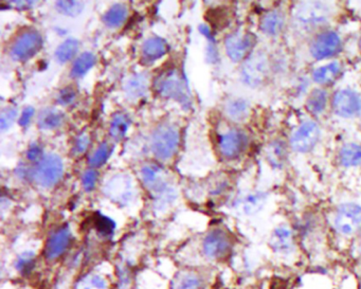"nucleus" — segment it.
Listing matches in <instances>:
<instances>
[{
  "mask_svg": "<svg viewBox=\"0 0 361 289\" xmlns=\"http://www.w3.org/2000/svg\"><path fill=\"white\" fill-rule=\"evenodd\" d=\"M155 90L161 97L174 100L184 107L191 105V95L186 80L176 68L165 70L154 82Z\"/></svg>",
  "mask_w": 361,
  "mask_h": 289,
  "instance_id": "nucleus-1",
  "label": "nucleus"
},
{
  "mask_svg": "<svg viewBox=\"0 0 361 289\" xmlns=\"http://www.w3.org/2000/svg\"><path fill=\"white\" fill-rule=\"evenodd\" d=\"M180 142L179 130L171 123H163L154 130L151 147L154 155L161 160H169L178 151Z\"/></svg>",
  "mask_w": 361,
  "mask_h": 289,
  "instance_id": "nucleus-2",
  "label": "nucleus"
},
{
  "mask_svg": "<svg viewBox=\"0 0 361 289\" xmlns=\"http://www.w3.org/2000/svg\"><path fill=\"white\" fill-rule=\"evenodd\" d=\"M64 164L61 157L55 154H48L37 162L32 170V178L43 188H53L63 177Z\"/></svg>",
  "mask_w": 361,
  "mask_h": 289,
  "instance_id": "nucleus-3",
  "label": "nucleus"
},
{
  "mask_svg": "<svg viewBox=\"0 0 361 289\" xmlns=\"http://www.w3.org/2000/svg\"><path fill=\"white\" fill-rule=\"evenodd\" d=\"M271 69V62L266 54L257 52L251 54L244 62L240 76L245 84L252 87L261 86L269 78Z\"/></svg>",
  "mask_w": 361,
  "mask_h": 289,
  "instance_id": "nucleus-4",
  "label": "nucleus"
},
{
  "mask_svg": "<svg viewBox=\"0 0 361 289\" xmlns=\"http://www.w3.org/2000/svg\"><path fill=\"white\" fill-rule=\"evenodd\" d=\"M257 45V36L249 31L238 30L225 39L226 53L234 63L246 61Z\"/></svg>",
  "mask_w": 361,
  "mask_h": 289,
  "instance_id": "nucleus-5",
  "label": "nucleus"
},
{
  "mask_svg": "<svg viewBox=\"0 0 361 289\" xmlns=\"http://www.w3.org/2000/svg\"><path fill=\"white\" fill-rule=\"evenodd\" d=\"M233 248V240L227 231L213 229L205 236L203 242V253L212 261L227 259Z\"/></svg>",
  "mask_w": 361,
  "mask_h": 289,
  "instance_id": "nucleus-6",
  "label": "nucleus"
},
{
  "mask_svg": "<svg viewBox=\"0 0 361 289\" xmlns=\"http://www.w3.org/2000/svg\"><path fill=\"white\" fill-rule=\"evenodd\" d=\"M141 177L147 188L156 197L159 206L170 203L175 199V195L172 194L169 184L163 177V170L159 166L154 164L143 166L141 170Z\"/></svg>",
  "mask_w": 361,
  "mask_h": 289,
  "instance_id": "nucleus-7",
  "label": "nucleus"
},
{
  "mask_svg": "<svg viewBox=\"0 0 361 289\" xmlns=\"http://www.w3.org/2000/svg\"><path fill=\"white\" fill-rule=\"evenodd\" d=\"M334 227L341 236H354L361 232L360 206L354 203L340 205L334 215Z\"/></svg>",
  "mask_w": 361,
  "mask_h": 289,
  "instance_id": "nucleus-8",
  "label": "nucleus"
},
{
  "mask_svg": "<svg viewBox=\"0 0 361 289\" xmlns=\"http://www.w3.org/2000/svg\"><path fill=\"white\" fill-rule=\"evenodd\" d=\"M43 37L36 30H26L20 33L12 43L10 55L16 62H26L36 55L43 47Z\"/></svg>",
  "mask_w": 361,
  "mask_h": 289,
  "instance_id": "nucleus-9",
  "label": "nucleus"
},
{
  "mask_svg": "<svg viewBox=\"0 0 361 289\" xmlns=\"http://www.w3.org/2000/svg\"><path fill=\"white\" fill-rule=\"evenodd\" d=\"M248 144L249 138L246 133L238 128H231L223 133L217 142L219 153L227 160L238 159L246 152Z\"/></svg>",
  "mask_w": 361,
  "mask_h": 289,
  "instance_id": "nucleus-10",
  "label": "nucleus"
},
{
  "mask_svg": "<svg viewBox=\"0 0 361 289\" xmlns=\"http://www.w3.org/2000/svg\"><path fill=\"white\" fill-rule=\"evenodd\" d=\"M342 41L335 31H323L313 39L309 52L317 61L331 59L341 52Z\"/></svg>",
  "mask_w": 361,
  "mask_h": 289,
  "instance_id": "nucleus-11",
  "label": "nucleus"
},
{
  "mask_svg": "<svg viewBox=\"0 0 361 289\" xmlns=\"http://www.w3.org/2000/svg\"><path fill=\"white\" fill-rule=\"evenodd\" d=\"M329 14L331 11L329 6L323 3L311 1V3L300 4L298 6L294 12V20L304 28H314L327 22L329 20Z\"/></svg>",
  "mask_w": 361,
  "mask_h": 289,
  "instance_id": "nucleus-12",
  "label": "nucleus"
},
{
  "mask_svg": "<svg viewBox=\"0 0 361 289\" xmlns=\"http://www.w3.org/2000/svg\"><path fill=\"white\" fill-rule=\"evenodd\" d=\"M320 138V128L313 121H306L299 126L290 138V147L297 153H308L312 151Z\"/></svg>",
  "mask_w": 361,
  "mask_h": 289,
  "instance_id": "nucleus-13",
  "label": "nucleus"
},
{
  "mask_svg": "<svg viewBox=\"0 0 361 289\" xmlns=\"http://www.w3.org/2000/svg\"><path fill=\"white\" fill-rule=\"evenodd\" d=\"M332 107L339 117L346 119L356 117L361 112L360 95L350 89H341L334 95Z\"/></svg>",
  "mask_w": 361,
  "mask_h": 289,
  "instance_id": "nucleus-14",
  "label": "nucleus"
},
{
  "mask_svg": "<svg viewBox=\"0 0 361 289\" xmlns=\"http://www.w3.org/2000/svg\"><path fill=\"white\" fill-rule=\"evenodd\" d=\"M72 243V234L69 226L61 227L55 231L46 243L45 257L48 261H55L65 255Z\"/></svg>",
  "mask_w": 361,
  "mask_h": 289,
  "instance_id": "nucleus-15",
  "label": "nucleus"
},
{
  "mask_svg": "<svg viewBox=\"0 0 361 289\" xmlns=\"http://www.w3.org/2000/svg\"><path fill=\"white\" fill-rule=\"evenodd\" d=\"M269 247L277 255H287L292 253L296 247L294 232L287 226H279L273 231L269 238Z\"/></svg>",
  "mask_w": 361,
  "mask_h": 289,
  "instance_id": "nucleus-16",
  "label": "nucleus"
},
{
  "mask_svg": "<svg viewBox=\"0 0 361 289\" xmlns=\"http://www.w3.org/2000/svg\"><path fill=\"white\" fill-rule=\"evenodd\" d=\"M168 50H169V46L165 39L158 36L149 37L143 43L142 49H141L142 61L144 63H154L165 55Z\"/></svg>",
  "mask_w": 361,
  "mask_h": 289,
  "instance_id": "nucleus-17",
  "label": "nucleus"
},
{
  "mask_svg": "<svg viewBox=\"0 0 361 289\" xmlns=\"http://www.w3.org/2000/svg\"><path fill=\"white\" fill-rule=\"evenodd\" d=\"M285 22V15L283 12L280 10H273V11L266 12L261 18L260 30L267 36H277L284 30Z\"/></svg>",
  "mask_w": 361,
  "mask_h": 289,
  "instance_id": "nucleus-18",
  "label": "nucleus"
},
{
  "mask_svg": "<svg viewBox=\"0 0 361 289\" xmlns=\"http://www.w3.org/2000/svg\"><path fill=\"white\" fill-rule=\"evenodd\" d=\"M149 88V76L144 72L134 74L126 80L124 91L130 100H139L147 95Z\"/></svg>",
  "mask_w": 361,
  "mask_h": 289,
  "instance_id": "nucleus-19",
  "label": "nucleus"
},
{
  "mask_svg": "<svg viewBox=\"0 0 361 289\" xmlns=\"http://www.w3.org/2000/svg\"><path fill=\"white\" fill-rule=\"evenodd\" d=\"M342 74V67L338 62L327 64L317 68L313 72V80L321 86H329L339 79Z\"/></svg>",
  "mask_w": 361,
  "mask_h": 289,
  "instance_id": "nucleus-20",
  "label": "nucleus"
},
{
  "mask_svg": "<svg viewBox=\"0 0 361 289\" xmlns=\"http://www.w3.org/2000/svg\"><path fill=\"white\" fill-rule=\"evenodd\" d=\"M287 144L281 139L273 140L267 147L266 159L273 168H282L287 160Z\"/></svg>",
  "mask_w": 361,
  "mask_h": 289,
  "instance_id": "nucleus-21",
  "label": "nucleus"
},
{
  "mask_svg": "<svg viewBox=\"0 0 361 289\" xmlns=\"http://www.w3.org/2000/svg\"><path fill=\"white\" fill-rule=\"evenodd\" d=\"M225 112L228 118L234 122H244L250 114V105L244 99H231L225 105Z\"/></svg>",
  "mask_w": 361,
  "mask_h": 289,
  "instance_id": "nucleus-22",
  "label": "nucleus"
},
{
  "mask_svg": "<svg viewBox=\"0 0 361 289\" xmlns=\"http://www.w3.org/2000/svg\"><path fill=\"white\" fill-rule=\"evenodd\" d=\"M64 122H65V114L55 108H46L41 110L37 119V123L41 130H55L61 128Z\"/></svg>",
  "mask_w": 361,
  "mask_h": 289,
  "instance_id": "nucleus-23",
  "label": "nucleus"
},
{
  "mask_svg": "<svg viewBox=\"0 0 361 289\" xmlns=\"http://www.w3.org/2000/svg\"><path fill=\"white\" fill-rule=\"evenodd\" d=\"M327 102H329V93L325 89L315 88L311 91L308 97H307L305 107L307 112L313 116H319L325 112L327 108Z\"/></svg>",
  "mask_w": 361,
  "mask_h": 289,
  "instance_id": "nucleus-24",
  "label": "nucleus"
},
{
  "mask_svg": "<svg viewBox=\"0 0 361 289\" xmlns=\"http://www.w3.org/2000/svg\"><path fill=\"white\" fill-rule=\"evenodd\" d=\"M338 162L344 168L361 166V145L348 143L343 145L338 153Z\"/></svg>",
  "mask_w": 361,
  "mask_h": 289,
  "instance_id": "nucleus-25",
  "label": "nucleus"
},
{
  "mask_svg": "<svg viewBox=\"0 0 361 289\" xmlns=\"http://www.w3.org/2000/svg\"><path fill=\"white\" fill-rule=\"evenodd\" d=\"M128 15V9L123 4L114 5L103 16V22L109 28H119L125 22Z\"/></svg>",
  "mask_w": 361,
  "mask_h": 289,
  "instance_id": "nucleus-26",
  "label": "nucleus"
},
{
  "mask_svg": "<svg viewBox=\"0 0 361 289\" xmlns=\"http://www.w3.org/2000/svg\"><path fill=\"white\" fill-rule=\"evenodd\" d=\"M130 126V119L128 114L118 112L111 119L109 134L116 141L122 140L125 137Z\"/></svg>",
  "mask_w": 361,
  "mask_h": 289,
  "instance_id": "nucleus-27",
  "label": "nucleus"
},
{
  "mask_svg": "<svg viewBox=\"0 0 361 289\" xmlns=\"http://www.w3.org/2000/svg\"><path fill=\"white\" fill-rule=\"evenodd\" d=\"M95 56L90 52L81 54L72 65L70 76L74 79H81L95 66Z\"/></svg>",
  "mask_w": 361,
  "mask_h": 289,
  "instance_id": "nucleus-28",
  "label": "nucleus"
},
{
  "mask_svg": "<svg viewBox=\"0 0 361 289\" xmlns=\"http://www.w3.org/2000/svg\"><path fill=\"white\" fill-rule=\"evenodd\" d=\"M79 41L74 39H68L57 47L55 58L61 64L71 61L79 51Z\"/></svg>",
  "mask_w": 361,
  "mask_h": 289,
  "instance_id": "nucleus-29",
  "label": "nucleus"
},
{
  "mask_svg": "<svg viewBox=\"0 0 361 289\" xmlns=\"http://www.w3.org/2000/svg\"><path fill=\"white\" fill-rule=\"evenodd\" d=\"M36 264V255L33 251H25L22 255H18L15 262V269L22 276H28L34 269Z\"/></svg>",
  "mask_w": 361,
  "mask_h": 289,
  "instance_id": "nucleus-30",
  "label": "nucleus"
},
{
  "mask_svg": "<svg viewBox=\"0 0 361 289\" xmlns=\"http://www.w3.org/2000/svg\"><path fill=\"white\" fill-rule=\"evenodd\" d=\"M267 195L265 193H254V194L248 195L245 199L244 203H243V209L244 212L248 215L257 213L261 211L266 203Z\"/></svg>",
  "mask_w": 361,
  "mask_h": 289,
  "instance_id": "nucleus-31",
  "label": "nucleus"
},
{
  "mask_svg": "<svg viewBox=\"0 0 361 289\" xmlns=\"http://www.w3.org/2000/svg\"><path fill=\"white\" fill-rule=\"evenodd\" d=\"M109 156H111V147H109V143H102L89 158V166L93 168L104 166L105 162L109 160Z\"/></svg>",
  "mask_w": 361,
  "mask_h": 289,
  "instance_id": "nucleus-32",
  "label": "nucleus"
},
{
  "mask_svg": "<svg viewBox=\"0 0 361 289\" xmlns=\"http://www.w3.org/2000/svg\"><path fill=\"white\" fill-rule=\"evenodd\" d=\"M93 222H95V229L97 230V234H101L102 236H113L114 231L116 229V224L111 218L97 214Z\"/></svg>",
  "mask_w": 361,
  "mask_h": 289,
  "instance_id": "nucleus-33",
  "label": "nucleus"
},
{
  "mask_svg": "<svg viewBox=\"0 0 361 289\" xmlns=\"http://www.w3.org/2000/svg\"><path fill=\"white\" fill-rule=\"evenodd\" d=\"M85 5L82 1H57V9L64 15L76 18L84 9Z\"/></svg>",
  "mask_w": 361,
  "mask_h": 289,
  "instance_id": "nucleus-34",
  "label": "nucleus"
},
{
  "mask_svg": "<svg viewBox=\"0 0 361 289\" xmlns=\"http://www.w3.org/2000/svg\"><path fill=\"white\" fill-rule=\"evenodd\" d=\"M176 289H203V281L194 274H186L178 280Z\"/></svg>",
  "mask_w": 361,
  "mask_h": 289,
  "instance_id": "nucleus-35",
  "label": "nucleus"
},
{
  "mask_svg": "<svg viewBox=\"0 0 361 289\" xmlns=\"http://www.w3.org/2000/svg\"><path fill=\"white\" fill-rule=\"evenodd\" d=\"M18 117V109L15 107H7L1 112L0 116V128L3 132L11 128L12 124Z\"/></svg>",
  "mask_w": 361,
  "mask_h": 289,
  "instance_id": "nucleus-36",
  "label": "nucleus"
},
{
  "mask_svg": "<svg viewBox=\"0 0 361 289\" xmlns=\"http://www.w3.org/2000/svg\"><path fill=\"white\" fill-rule=\"evenodd\" d=\"M76 97V89L74 87L67 86L60 91L59 95H57V102L63 106L70 105L74 101Z\"/></svg>",
  "mask_w": 361,
  "mask_h": 289,
  "instance_id": "nucleus-37",
  "label": "nucleus"
},
{
  "mask_svg": "<svg viewBox=\"0 0 361 289\" xmlns=\"http://www.w3.org/2000/svg\"><path fill=\"white\" fill-rule=\"evenodd\" d=\"M97 182V173L95 170H89L85 172L82 178L83 188L86 192H91L95 190V184Z\"/></svg>",
  "mask_w": 361,
  "mask_h": 289,
  "instance_id": "nucleus-38",
  "label": "nucleus"
},
{
  "mask_svg": "<svg viewBox=\"0 0 361 289\" xmlns=\"http://www.w3.org/2000/svg\"><path fill=\"white\" fill-rule=\"evenodd\" d=\"M89 145H90V138L86 133H82L76 137V141H74V152L80 155L87 151Z\"/></svg>",
  "mask_w": 361,
  "mask_h": 289,
  "instance_id": "nucleus-39",
  "label": "nucleus"
},
{
  "mask_svg": "<svg viewBox=\"0 0 361 289\" xmlns=\"http://www.w3.org/2000/svg\"><path fill=\"white\" fill-rule=\"evenodd\" d=\"M43 149L41 145L34 143L29 147L28 152H27V158L30 160L31 162H39L43 159Z\"/></svg>",
  "mask_w": 361,
  "mask_h": 289,
  "instance_id": "nucleus-40",
  "label": "nucleus"
},
{
  "mask_svg": "<svg viewBox=\"0 0 361 289\" xmlns=\"http://www.w3.org/2000/svg\"><path fill=\"white\" fill-rule=\"evenodd\" d=\"M34 108L31 107V106L25 108L24 112H22V116H20V121H18L20 126H24V128L28 126L32 120L33 116H34Z\"/></svg>",
  "mask_w": 361,
  "mask_h": 289,
  "instance_id": "nucleus-41",
  "label": "nucleus"
},
{
  "mask_svg": "<svg viewBox=\"0 0 361 289\" xmlns=\"http://www.w3.org/2000/svg\"><path fill=\"white\" fill-rule=\"evenodd\" d=\"M90 285L95 289H107V282L104 278L99 274H93L90 278Z\"/></svg>",
  "mask_w": 361,
  "mask_h": 289,
  "instance_id": "nucleus-42",
  "label": "nucleus"
},
{
  "mask_svg": "<svg viewBox=\"0 0 361 289\" xmlns=\"http://www.w3.org/2000/svg\"><path fill=\"white\" fill-rule=\"evenodd\" d=\"M354 253L358 259L361 260V232L357 238L356 242H355Z\"/></svg>",
  "mask_w": 361,
  "mask_h": 289,
  "instance_id": "nucleus-43",
  "label": "nucleus"
},
{
  "mask_svg": "<svg viewBox=\"0 0 361 289\" xmlns=\"http://www.w3.org/2000/svg\"><path fill=\"white\" fill-rule=\"evenodd\" d=\"M359 289H361V269L360 274H359Z\"/></svg>",
  "mask_w": 361,
  "mask_h": 289,
  "instance_id": "nucleus-44",
  "label": "nucleus"
},
{
  "mask_svg": "<svg viewBox=\"0 0 361 289\" xmlns=\"http://www.w3.org/2000/svg\"><path fill=\"white\" fill-rule=\"evenodd\" d=\"M83 289H95V288H93V287L90 286V287H84V288H83Z\"/></svg>",
  "mask_w": 361,
  "mask_h": 289,
  "instance_id": "nucleus-45",
  "label": "nucleus"
}]
</instances>
